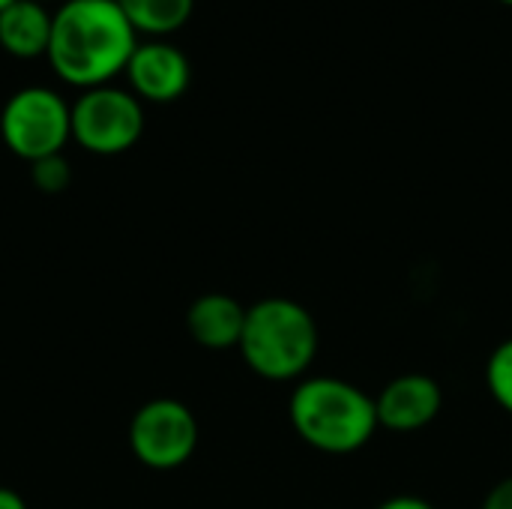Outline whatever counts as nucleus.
Here are the masks:
<instances>
[{
  "label": "nucleus",
  "mask_w": 512,
  "mask_h": 509,
  "mask_svg": "<svg viewBox=\"0 0 512 509\" xmlns=\"http://www.w3.org/2000/svg\"><path fill=\"white\" fill-rule=\"evenodd\" d=\"M138 30L117 0H66L51 18L48 63L60 81L90 90L126 72Z\"/></svg>",
  "instance_id": "1"
},
{
  "label": "nucleus",
  "mask_w": 512,
  "mask_h": 509,
  "mask_svg": "<svg viewBox=\"0 0 512 509\" xmlns=\"http://www.w3.org/2000/svg\"><path fill=\"white\" fill-rule=\"evenodd\" d=\"M288 417L294 432L327 456L357 453L378 432L375 399L336 375L297 381L288 399Z\"/></svg>",
  "instance_id": "2"
},
{
  "label": "nucleus",
  "mask_w": 512,
  "mask_h": 509,
  "mask_svg": "<svg viewBox=\"0 0 512 509\" xmlns=\"http://www.w3.org/2000/svg\"><path fill=\"white\" fill-rule=\"evenodd\" d=\"M315 315L291 297H264L246 309L240 336L243 363L264 381H303L318 357Z\"/></svg>",
  "instance_id": "3"
},
{
  "label": "nucleus",
  "mask_w": 512,
  "mask_h": 509,
  "mask_svg": "<svg viewBox=\"0 0 512 509\" xmlns=\"http://www.w3.org/2000/svg\"><path fill=\"white\" fill-rule=\"evenodd\" d=\"M0 138L24 162L57 156L72 138V105L51 87H21L0 108Z\"/></svg>",
  "instance_id": "4"
},
{
  "label": "nucleus",
  "mask_w": 512,
  "mask_h": 509,
  "mask_svg": "<svg viewBox=\"0 0 512 509\" xmlns=\"http://www.w3.org/2000/svg\"><path fill=\"white\" fill-rule=\"evenodd\" d=\"M144 135V108L132 90L102 84L72 102V141L96 156L132 150Z\"/></svg>",
  "instance_id": "5"
},
{
  "label": "nucleus",
  "mask_w": 512,
  "mask_h": 509,
  "mask_svg": "<svg viewBox=\"0 0 512 509\" xmlns=\"http://www.w3.org/2000/svg\"><path fill=\"white\" fill-rule=\"evenodd\" d=\"M129 450L150 471H177L198 450V420L180 399H150L129 420Z\"/></svg>",
  "instance_id": "6"
},
{
  "label": "nucleus",
  "mask_w": 512,
  "mask_h": 509,
  "mask_svg": "<svg viewBox=\"0 0 512 509\" xmlns=\"http://www.w3.org/2000/svg\"><path fill=\"white\" fill-rule=\"evenodd\" d=\"M126 78L138 99L174 102L189 90L192 66H189V57L177 45L150 39V42H138V48L132 51Z\"/></svg>",
  "instance_id": "7"
},
{
  "label": "nucleus",
  "mask_w": 512,
  "mask_h": 509,
  "mask_svg": "<svg viewBox=\"0 0 512 509\" xmlns=\"http://www.w3.org/2000/svg\"><path fill=\"white\" fill-rule=\"evenodd\" d=\"M444 408L441 384L432 375L408 372L384 384V390L375 396L378 426L390 432H420L426 429Z\"/></svg>",
  "instance_id": "8"
},
{
  "label": "nucleus",
  "mask_w": 512,
  "mask_h": 509,
  "mask_svg": "<svg viewBox=\"0 0 512 509\" xmlns=\"http://www.w3.org/2000/svg\"><path fill=\"white\" fill-rule=\"evenodd\" d=\"M186 327L189 336L207 351L240 348V336L246 327V306L222 291L201 294L198 300H192L186 312Z\"/></svg>",
  "instance_id": "9"
},
{
  "label": "nucleus",
  "mask_w": 512,
  "mask_h": 509,
  "mask_svg": "<svg viewBox=\"0 0 512 509\" xmlns=\"http://www.w3.org/2000/svg\"><path fill=\"white\" fill-rule=\"evenodd\" d=\"M51 18L54 12L39 0H12L0 9V45L15 57L48 54Z\"/></svg>",
  "instance_id": "10"
},
{
  "label": "nucleus",
  "mask_w": 512,
  "mask_h": 509,
  "mask_svg": "<svg viewBox=\"0 0 512 509\" xmlns=\"http://www.w3.org/2000/svg\"><path fill=\"white\" fill-rule=\"evenodd\" d=\"M138 33L165 36L180 30L195 9V0H117Z\"/></svg>",
  "instance_id": "11"
},
{
  "label": "nucleus",
  "mask_w": 512,
  "mask_h": 509,
  "mask_svg": "<svg viewBox=\"0 0 512 509\" xmlns=\"http://www.w3.org/2000/svg\"><path fill=\"white\" fill-rule=\"evenodd\" d=\"M486 387L498 408H504L512 417V339H504L486 363Z\"/></svg>",
  "instance_id": "12"
},
{
  "label": "nucleus",
  "mask_w": 512,
  "mask_h": 509,
  "mask_svg": "<svg viewBox=\"0 0 512 509\" xmlns=\"http://www.w3.org/2000/svg\"><path fill=\"white\" fill-rule=\"evenodd\" d=\"M30 180L39 192L45 195H60L72 183V165L66 162L63 153L45 156L39 162H30Z\"/></svg>",
  "instance_id": "13"
},
{
  "label": "nucleus",
  "mask_w": 512,
  "mask_h": 509,
  "mask_svg": "<svg viewBox=\"0 0 512 509\" xmlns=\"http://www.w3.org/2000/svg\"><path fill=\"white\" fill-rule=\"evenodd\" d=\"M480 509H512V474L489 489V495H486Z\"/></svg>",
  "instance_id": "14"
},
{
  "label": "nucleus",
  "mask_w": 512,
  "mask_h": 509,
  "mask_svg": "<svg viewBox=\"0 0 512 509\" xmlns=\"http://www.w3.org/2000/svg\"><path fill=\"white\" fill-rule=\"evenodd\" d=\"M375 509H435L426 498H417V495H396V498H387L384 504H378Z\"/></svg>",
  "instance_id": "15"
},
{
  "label": "nucleus",
  "mask_w": 512,
  "mask_h": 509,
  "mask_svg": "<svg viewBox=\"0 0 512 509\" xmlns=\"http://www.w3.org/2000/svg\"><path fill=\"white\" fill-rule=\"evenodd\" d=\"M0 509H27V501L15 489L0 486Z\"/></svg>",
  "instance_id": "16"
},
{
  "label": "nucleus",
  "mask_w": 512,
  "mask_h": 509,
  "mask_svg": "<svg viewBox=\"0 0 512 509\" xmlns=\"http://www.w3.org/2000/svg\"><path fill=\"white\" fill-rule=\"evenodd\" d=\"M9 3H12V0H0V9H3V6H9Z\"/></svg>",
  "instance_id": "17"
},
{
  "label": "nucleus",
  "mask_w": 512,
  "mask_h": 509,
  "mask_svg": "<svg viewBox=\"0 0 512 509\" xmlns=\"http://www.w3.org/2000/svg\"><path fill=\"white\" fill-rule=\"evenodd\" d=\"M501 3H507V6H512V0H501Z\"/></svg>",
  "instance_id": "18"
},
{
  "label": "nucleus",
  "mask_w": 512,
  "mask_h": 509,
  "mask_svg": "<svg viewBox=\"0 0 512 509\" xmlns=\"http://www.w3.org/2000/svg\"><path fill=\"white\" fill-rule=\"evenodd\" d=\"M39 3H48V0H39Z\"/></svg>",
  "instance_id": "19"
}]
</instances>
